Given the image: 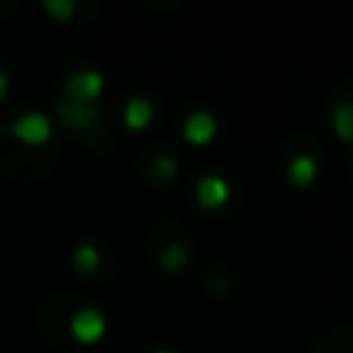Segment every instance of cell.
Here are the masks:
<instances>
[{"mask_svg":"<svg viewBox=\"0 0 353 353\" xmlns=\"http://www.w3.org/2000/svg\"><path fill=\"white\" fill-rule=\"evenodd\" d=\"M102 88H105V77L97 69H80V72L69 74V80L63 83V99L94 105L99 99Z\"/></svg>","mask_w":353,"mask_h":353,"instance_id":"cell-1","label":"cell"},{"mask_svg":"<svg viewBox=\"0 0 353 353\" xmlns=\"http://www.w3.org/2000/svg\"><path fill=\"white\" fill-rule=\"evenodd\" d=\"M105 328H108V320H105V314H102L99 309H94V306H85V309L74 312L72 320H69V331H72V336H74L80 345H94V342H99V339L105 336Z\"/></svg>","mask_w":353,"mask_h":353,"instance_id":"cell-2","label":"cell"},{"mask_svg":"<svg viewBox=\"0 0 353 353\" xmlns=\"http://www.w3.org/2000/svg\"><path fill=\"white\" fill-rule=\"evenodd\" d=\"M11 132H14V138H19V141L28 143V146H41V143L50 141L52 124H50V119H47L44 113L30 110V113H22V116L11 124Z\"/></svg>","mask_w":353,"mask_h":353,"instance_id":"cell-3","label":"cell"},{"mask_svg":"<svg viewBox=\"0 0 353 353\" xmlns=\"http://www.w3.org/2000/svg\"><path fill=\"white\" fill-rule=\"evenodd\" d=\"M215 132H218V119H215L210 110H196V113H190V116L185 119V124H182V135H185V141L193 143V146L210 143V141L215 138Z\"/></svg>","mask_w":353,"mask_h":353,"instance_id":"cell-4","label":"cell"},{"mask_svg":"<svg viewBox=\"0 0 353 353\" xmlns=\"http://www.w3.org/2000/svg\"><path fill=\"white\" fill-rule=\"evenodd\" d=\"M196 201H199V207H204V210H218V207H223V204L229 201V182H226L223 176H215V174L201 176L199 185H196Z\"/></svg>","mask_w":353,"mask_h":353,"instance_id":"cell-5","label":"cell"},{"mask_svg":"<svg viewBox=\"0 0 353 353\" xmlns=\"http://www.w3.org/2000/svg\"><path fill=\"white\" fill-rule=\"evenodd\" d=\"M58 119L72 127V130H85L99 119V110L94 105H83V102H72V99H61L58 102Z\"/></svg>","mask_w":353,"mask_h":353,"instance_id":"cell-6","label":"cell"},{"mask_svg":"<svg viewBox=\"0 0 353 353\" xmlns=\"http://www.w3.org/2000/svg\"><path fill=\"white\" fill-rule=\"evenodd\" d=\"M314 176H317V160H314L312 154H298V157L290 160V165H287V179H290V185L306 188V185L314 182Z\"/></svg>","mask_w":353,"mask_h":353,"instance_id":"cell-7","label":"cell"},{"mask_svg":"<svg viewBox=\"0 0 353 353\" xmlns=\"http://www.w3.org/2000/svg\"><path fill=\"white\" fill-rule=\"evenodd\" d=\"M152 116H154V108H152L149 99H143V97L127 99V105H124V121H127L130 130H143L152 121Z\"/></svg>","mask_w":353,"mask_h":353,"instance_id":"cell-8","label":"cell"},{"mask_svg":"<svg viewBox=\"0 0 353 353\" xmlns=\"http://www.w3.org/2000/svg\"><path fill=\"white\" fill-rule=\"evenodd\" d=\"M331 127L342 143L353 146V102H339L331 110Z\"/></svg>","mask_w":353,"mask_h":353,"instance_id":"cell-9","label":"cell"},{"mask_svg":"<svg viewBox=\"0 0 353 353\" xmlns=\"http://www.w3.org/2000/svg\"><path fill=\"white\" fill-rule=\"evenodd\" d=\"M72 268H74L77 273H83V276L94 273V270L99 268V251H97V245H91V243L77 245L74 254H72Z\"/></svg>","mask_w":353,"mask_h":353,"instance_id":"cell-10","label":"cell"},{"mask_svg":"<svg viewBox=\"0 0 353 353\" xmlns=\"http://www.w3.org/2000/svg\"><path fill=\"white\" fill-rule=\"evenodd\" d=\"M188 259H190V254H188V248H185L182 243H171V245H165V248L160 251V265H163L168 273L185 270Z\"/></svg>","mask_w":353,"mask_h":353,"instance_id":"cell-11","label":"cell"},{"mask_svg":"<svg viewBox=\"0 0 353 353\" xmlns=\"http://www.w3.org/2000/svg\"><path fill=\"white\" fill-rule=\"evenodd\" d=\"M152 176L160 179V182H168L176 176V160L171 154H160L154 163H152Z\"/></svg>","mask_w":353,"mask_h":353,"instance_id":"cell-12","label":"cell"},{"mask_svg":"<svg viewBox=\"0 0 353 353\" xmlns=\"http://www.w3.org/2000/svg\"><path fill=\"white\" fill-rule=\"evenodd\" d=\"M44 11H47L50 17H55L58 22H66V19L74 17L77 6H74L72 0H47V3H44Z\"/></svg>","mask_w":353,"mask_h":353,"instance_id":"cell-13","label":"cell"},{"mask_svg":"<svg viewBox=\"0 0 353 353\" xmlns=\"http://www.w3.org/2000/svg\"><path fill=\"white\" fill-rule=\"evenodd\" d=\"M6 97H8V77L0 72V102H3Z\"/></svg>","mask_w":353,"mask_h":353,"instance_id":"cell-14","label":"cell"},{"mask_svg":"<svg viewBox=\"0 0 353 353\" xmlns=\"http://www.w3.org/2000/svg\"><path fill=\"white\" fill-rule=\"evenodd\" d=\"M154 353H174V350H154Z\"/></svg>","mask_w":353,"mask_h":353,"instance_id":"cell-15","label":"cell"}]
</instances>
